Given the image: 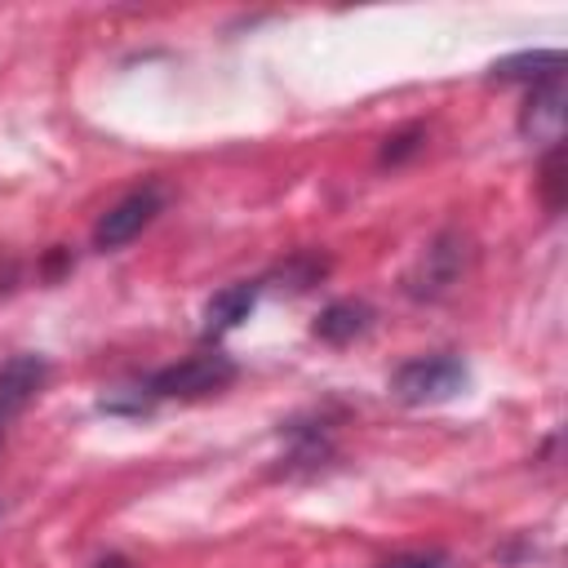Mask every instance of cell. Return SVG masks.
<instances>
[{
	"label": "cell",
	"mask_w": 568,
	"mask_h": 568,
	"mask_svg": "<svg viewBox=\"0 0 568 568\" xmlns=\"http://www.w3.org/2000/svg\"><path fill=\"white\" fill-rule=\"evenodd\" d=\"M466 364L457 355H417V359H404L395 373H390V395L399 404H444L453 399L462 386H466Z\"/></svg>",
	"instance_id": "cell-1"
},
{
	"label": "cell",
	"mask_w": 568,
	"mask_h": 568,
	"mask_svg": "<svg viewBox=\"0 0 568 568\" xmlns=\"http://www.w3.org/2000/svg\"><path fill=\"white\" fill-rule=\"evenodd\" d=\"M231 382H235V359L222 351H204V355H186V359L160 368L146 382V395L151 399H200Z\"/></svg>",
	"instance_id": "cell-2"
},
{
	"label": "cell",
	"mask_w": 568,
	"mask_h": 568,
	"mask_svg": "<svg viewBox=\"0 0 568 568\" xmlns=\"http://www.w3.org/2000/svg\"><path fill=\"white\" fill-rule=\"evenodd\" d=\"M462 271H466V240H462L457 231H444V235H435V240L426 244V253H422L417 266L408 271L404 288H408V297H417V302H435V297H444V293L462 280Z\"/></svg>",
	"instance_id": "cell-3"
},
{
	"label": "cell",
	"mask_w": 568,
	"mask_h": 568,
	"mask_svg": "<svg viewBox=\"0 0 568 568\" xmlns=\"http://www.w3.org/2000/svg\"><path fill=\"white\" fill-rule=\"evenodd\" d=\"M164 209V195H160V186H142V191H129L124 200H115L102 217H98V226H93V248H102V253H111V248H120V244H129V240H138L151 222H155V213Z\"/></svg>",
	"instance_id": "cell-4"
},
{
	"label": "cell",
	"mask_w": 568,
	"mask_h": 568,
	"mask_svg": "<svg viewBox=\"0 0 568 568\" xmlns=\"http://www.w3.org/2000/svg\"><path fill=\"white\" fill-rule=\"evenodd\" d=\"M564 120H568V93H564V75L532 84L524 111H519V133L537 146H559L564 138Z\"/></svg>",
	"instance_id": "cell-5"
},
{
	"label": "cell",
	"mask_w": 568,
	"mask_h": 568,
	"mask_svg": "<svg viewBox=\"0 0 568 568\" xmlns=\"http://www.w3.org/2000/svg\"><path fill=\"white\" fill-rule=\"evenodd\" d=\"M44 377H49V364L44 355H31V351L9 355L0 364V430L44 390Z\"/></svg>",
	"instance_id": "cell-6"
},
{
	"label": "cell",
	"mask_w": 568,
	"mask_h": 568,
	"mask_svg": "<svg viewBox=\"0 0 568 568\" xmlns=\"http://www.w3.org/2000/svg\"><path fill=\"white\" fill-rule=\"evenodd\" d=\"M368 324H373L368 302L342 297V302H328V306L320 311V320H315V337L328 342V346H346V342H355Z\"/></svg>",
	"instance_id": "cell-7"
},
{
	"label": "cell",
	"mask_w": 568,
	"mask_h": 568,
	"mask_svg": "<svg viewBox=\"0 0 568 568\" xmlns=\"http://www.w3.org/2000/svg\"><path fill=\"white\" fill-rule=\"evenodd\" d=\"M257 306V284H226L209 297L204 306V328L209 333H231L235 324H244Z\"/></svg>",
	"instance_id": "cell-8"
},
{
	"label": "cell",
	"mask_w": 568,
	"mask_h": 568,
	"mask_svg": "<svg viewBox=\"0 0 568 568\" xmlns=\"http://www.w3.org/2000/svg\"><path fill=\"white\" fill-rule=\"evenodd\" d=\"M564 75V53L559 49H537V53H515V58H501L493 62V80H555Z\"/></svg>",
	"instance_id": "cell-9"
},
{
	"label": "cell",
	"mask_w": 568,
	"mask_h": 568,
	"mask_svg": "<svg viewBox=\"0 0 568 568\" xmlns=\"http://www.w3.org/2000/svg\"><path fill=\"white\" fill-rule=\"evenodd\" d=\"M537 178H541L537 186H541V204H546V213H559V209H564V146H550V151H546Z\"/></svg>",
	"instance_id": "cell-10"
},
{
	"label": "cell",
	"mask_w": 568,
	"mask_h": 568,
	"mask_svg": "<svg viewBox=\"0 0 568 568\" xmlns=\"http://www.w3.org/2000/svg\"><path fill=\"white\" fill-rule=\"evenodd\" d=\"M417 142H422V129H417V124L404 129V133H395V138H386V146H382V164H399L408 151H417Z\"/></svg>",
	"instance_id": "cell-11"
},
{
	"label": "cell",
	"mask_w": 568,
	"mask_h": 568,
	"mask_svg": "<svg viewBox=\"0 0 568 568\" xmlns=\"http://www.w3.org/2000/svg\"><path fill=\"white\" fill-rule=\"evenodd\" d=\"M382 568H453V564L444 555H435V550H417V555H395Z\"/></svg>",
	"instance_id": "cell-12"
},
{
	"label": "cell",
	"mask_w": 568,
	"mask_h": 568,
	"mask_svg": "<svg viewBox=\"0 0 568 568\" xmlns=\"http://www.w3.org/2000/svg\"><path fill=\"white\" fill-rule=\"evenodd\" d=\"M0 435H4V430H0Z\"/></svg>",
	"instance_id": "cell-13"
}]
</instances>
